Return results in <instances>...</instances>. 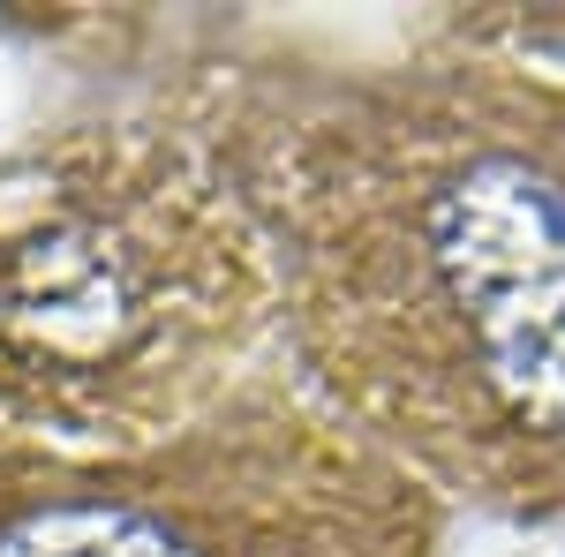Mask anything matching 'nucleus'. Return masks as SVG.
I'll use <instances>...</instances> for the list:
<instances>
[{
	"instance_id": "7ed1b4c3",
	"label": "nucleus",
	"mask_w": 565,
	"mask_h": 557,
	"mask_svg": "<svg viewBox=\"0 0 565 557\" xmlns=\"http://www.w3.org/2000/svg\"><path fill=\"white\" fill-rule=\"evenodd\" d=\"M445 519L287 369L143 452L0 444V557H437Z\"/></svg>"
},
{
	"instance_id": "f257e3e1",
	"label": "nucleus",
	"mask_w": 565,
	"mask_h": 557,
	"mask_svg": "<svg viewBox=\"0 0 565 557\" xmlns=\"http://www.w3.org/2000/svg\"><path fill=\"white\" fill-rule=\"evenodd\" d=\"M181 114L257 218L287 377L445 513L565 519V68L452 15L385 61H218Z\"/></svg>"
},
{
	"instance_id": "f03ea898",
	"label": "nucleus",
	"mask_w": 565,
	"mask_h": 557,
	"mask_svg": "<svg viewBox=\"0 0 565 557\" xmlns=\"http://www.w3.org/2000/svg\"><path fill=\"white\" fill-rule=\"evenodd\" d=\"M287 369L249 204L189 114L0 159V444L143 452Z\"/></svg>"
}]
</instances>
